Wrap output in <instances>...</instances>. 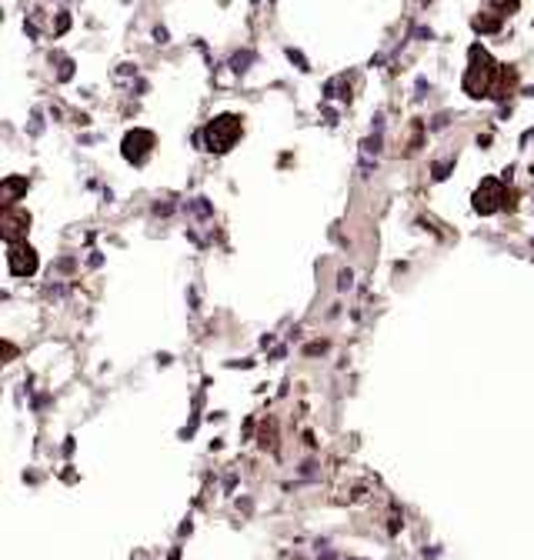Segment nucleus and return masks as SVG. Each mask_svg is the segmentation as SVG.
Here are the masks:
<instances>
[{
    "label": "nucleus",
    "mask_w": 534,
    "mask_h": 560,
    "mask_svg": "<svg viewBox=\"0 0 534 560\" xmlns=\"http://www.w3.org/2000/svg\"><path fill=\"white\" fill-rule=\"evenodd\" d=\"M241 133V120L237 117H217V120L207 127V140H211V150H227Z\"/></svg>",
    "instance_id": "nucleus-1"
}]
</instances>
